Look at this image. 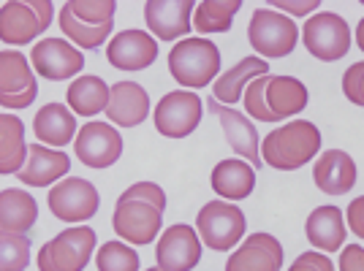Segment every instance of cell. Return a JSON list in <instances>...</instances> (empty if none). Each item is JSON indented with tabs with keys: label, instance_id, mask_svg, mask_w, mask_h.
Returning a JSON list of instances; mask_svg holds the SVG:
<instances>
[{
	"label": "cell",
	"instance_id": "1",
	"mask_svg": "<svg viewBox=\"0 0 364 271\" xmlns=\"http://www.w3.org/2000/svg\"><path fill=\"white\" fill-rule=\"evenodd\" d=\"M166 193L155 182H136L131 184L114 204L112 228L128 244H150L164 226Z\"/></svg>",
	"mask_w": 364,
	"mask_h": 271
},
{
	"label": "cell",
	"instance_id": "2",
	"mask_svg": "<svg viewBox=\"0 0 364 271\" xmlns=\"http://www.w3.org/2000/svg\"><path fill=\"white\" fill-rule=\"evenodd\" d=\"M245 111L256 122H283L307 106V87L294 76H258L245 90Z\"/></svg>",
	"mask_w": 364,
	"mask_h": 271
},
{
	"label": "cell",
	"instance_id": "3",
	"mask_svg": "<svg viewBox=\"0 0 364 271\" xmlns=\"http://www.w3.org/2000/svg\"><path fill=\"white\" fill-rule=\"evenodd\" d=\"M321 152V131L307 120L286 122L261 141V160L277 171H296Z\"/></svg>",
	"mask_w": 364,
	"mask_h": 271
},
{
	"label": "cell",
	"instance_id": "4",
	"mask_svg": "<svg viewBox=\"0 0 364 271\" xmlns=\"http://www.w3.org/2000/svg\"><path fill=\"white\" fill-rule=\"evenodd\" d=\"M168 71L182 87L201 90L220 71V52L210 38H182L168 52Z\"/></svg>",
	"mask_w": 364,
	"mask_h": 271
},
{
	"label": "cell",
	"instance_id": "5",
	"mask_svg": "<svg viewBox=\"0 0 364 271\" xmlns=\"http://www.w3.org/2000/svg\"><path fill=\"white\" fill-rule=\"evenodd\" d=\"M247 41L256 49V55L280 60L289 57L299 41L296 22L286 14H277L272 9H256L247 25Z\"/></svg>",
	"mask_w": 364,
	"mask_h": 271
},
{
	"label": "cell",
	"instance_id": "6",
	"mask_svg": "<svg viewBox=\"0 0 364 271\" xmlns=\"http://www.w3.org/2000/svg\"><path fill=\"white\" fill-rule=\"evenodd\" d=\"M95 250V231L76 226L60 231L38 250V271H85Z\"/></svg>",
	"mask_w": 364,
	"mask_h": 271
},
{
	"label": "cell",
	"instance_id": "7",
	"mask_svg": "<svg viewBox=\"0 0 364 271\" xmlns=\"http://www.w3.org/2000/svg\"><path fill=\"white\" fill-rule=\"evenodd\" d=\"M55 6L49 0H11L0 9V38L9 46L31 44L52 25Z\"/></svg>",
	"mask_w": 364,
	"mask_h": 271
},
{
	"label": "cell",
	"instance_id": "8",
	"mask_svg": "<svg viewBox=\"0 0 364 271\" xmlns=\"http://www.w3.org/2000/svg\"><path fill=\"white\" fill-rule=\"evenodd\" d=\"M302 41L313 57L323 62H334L346 57L350 49V31L348 22L334 11L313 14L302 28Z\"/></svg>",
	"mask_w": 364,
	"mask_h": 271
},
{
	"label": "cell",
	"instance_id": "9",
	"mask_svg": "<svg viewBox=\"0 0 364 271\" xmlns=\"http://www.w3.org/2000/svg\"><path fill=\"white\" fill-rule=\"evenodd\" d=\"M196 231L210 250L226 253L245 236V214L234 204L210 201L204 209L198 211Z\"/></svg>",
	"mask_w": 364,
	"mask_h": 271
},
{
	"label": "cell",
	"instance_id": "10",
	"mask_svg": "<svg viewBox=\"0 0 364 271\" xmlns=\"http://www.w3.org/2000/svg\"><path fill=\"white\" fill-rule=\"evenodd\" d=\"M201 122V98L191 90H174L155 106V128L166 138H185Z\"/></svg>",
	"mask_w": 364,
	"mask_h": 271
},
{
	"label": "cell",
	"instance_id": "11",
	"mask_svg": "<svg viewBox=\"0 0 364 271\" xmlns=\"http://www.w3.org/2000/svg\"><path fill=\"white\" fill-rule=\"evenodd\" d=\"M98 206H101L98 190L82 177H71L49 190V209L63 223H85L95 217Z\"/></svg>",
	"mask_w": 364,
	"mask_h": 271
},
{
	"label": "cell",
	"instance_id": "12",
	"mask_svg": "<svg viewBox=\"0 0 364 271\" xmlns=\"http://www.w3.org/2000/svg\"><path fill=\"white\" fill-rule=\"evenodd\" d=\"M76 157L87 168H109L120 160L122 136L109 122H85L74 141Z\"/></svg>",
	"mask_w": 364,
	"mask_h": 271
},
{
	"label": "cell",
	"instance_id": "13",
	"mask_svg": "<svg viewBox=\"0 0 364 271\" xmlns=\"http://www.w3.org/2000/svg\"><path fill=\"white\" fill-rule=\"evenodd\" d=\"M38 95V84L25 55L6 49L0 55V104L6 109H28Z\"/></svg>",
	"mask_w": 364,
	"mask_h": 271
},
{
	"label": "cell",
	"instance_id": "14",
	"mask_svg": "<svg viewBox=\"0 0 364 271\" xmlns=\"http://www.w3.org/2000/svg\"><path fill=\"white\" fill-rule=\"evenodd\" d=\"M207 109L220 122L228 147L237 152L242 160H247L250 166H261L264 160H261V138L256 133V125L247 120L242 111H237L234 106H223L220 101H213V98L207 101Z\"/></svg>",
	"mask_w": 364,
	"mask_h": 271
},
{
	"label": "cell",
	"instance_id": "15",
	"mask_svg": "<svg viewBox=\"0 0 364 271\" xmlns=\"http://www.w3.org/2000/svg\"><path fill=\"white\" fill-rule=\"evenodd\" d=\"M31 65L38 76L63 82V79H74L76 74H82L85 57H82V49H76L63 38H44L33 46Z\"/></svg>",
	"mask_w": 364,
	"mask_h": 271
},
{
	"label": "cell",
	"instance_id": "16",
	"mask_svg": "<svg viewBox=\"0 0 364 271\" xmlns=\"http://www.w3.org/2000/svg\"><path fill=\"white\" fill-rule=\"evenodd\" d=\"M158 266L164 271H191L201 260V241L191 226H171L158 241Z\"/></svg>",
	"mask_w": 364,
	"mask_h": 271
},
{
	"label": "cell",
	"instance_id": "17",
	"mask_svg": "<svg viewBox=\"0 0 364 271\" xmlns=\"http://www.w3.org/2000/svg\"><path fill=\"white\" fill-rule=\"evenodd\" d=\"M191 11H196L193 0H150L144 3V22L161 41H174L191 33Z\"/></svg>",
	"mask_w": 364,
	"mask_h": 271
},
{
	"label": "cell",
	"instance_id": "18",
	"mask_svg": "<svg viewBox=\"0 0 364 271\" xmlns=\"http://www.w3.org/2000/svg\"><path fill=\"white\" fill-rule=\"evenodd\" d=\"M158 57L155 38L144 31H122L107 46V60L120 71H144Z\"/></svg>",
	"mask_w": 364,
	"mask_h": 271
},
{
	"label": "cell",
	"instance_id": "19",
	"mask_svg": "<svg viewBox=\"0 0 364 271\" xmlns=\"http://www.w3.org/2000/svg\"><path fill=\"white\" fill-rule=\"evenodd\" d=\"M283 244L272 233H250L242 247L228 258L226 271H280Z\"/></svg>",
	"mask_w": 364,
	"mask_h": 271
},
{
	"label": "cell",
	"instance_id": "20",
	"mask_svg": "<svg viewBox=\"0 0 364 271\" xmlns=\"http://www.w3.org/2000/svg\"><path fill=\"white\" fill-rule=\"evenodd\" d=\"M150 114V95L136 82H117L112 87V98L107 106L109 122L120 128H136Z\"/></svg>",
	"mask_w": 364,
	"mask_h": 271
},
{
	"label": "cell",
	"instance_id": "21",
	"mask_svg": "<svg viewBox=\"0 0 364 271\" xmlns=\"http://www.w3.org/2000/svg\"><path fill=\"white\" fill-rule=\"evenodd\" d=\"M71 160L63 150H49L46 144L36 141L28 150V163L16 174V179L31 184V187H46L52 182H58L60 177L68 174Z\"/></svg>",
	"mask_w": 364,
	"mask_h": 271
},
{
	"label": "cell",
	"instance_id": "22",
	"mask_svg": "<svg viewBox=\"0 0 364 271\" xmlns=\"http://www.w3.org/2000/svg\"><path fill=\"white\" fill-rule=\"evenodd\" d=\"M313 179H316L321 193L343 196L356 184V163L348 152L326 150L313 166Z\"/></svg>",
	"mask_w": 364,
	"mask_h": 271
},
{
	"label": "cell",
	"instance_id": "23",
	"mask_svg": "<svg viewBox=\"0 0 364 271\" xmlns=\"http://www.w3.org/2000/svg\"><path fill=\"white\" fill-rule=\"evenodd\" d=\"M304 231H307V241L321 250V253H337L343 250L346 244V223H343V209L337 206H318V209L310 211L307 223H304Z\"/></svg>",
	"mask_w": 364,
	"mask_h": 271
},
{
	"label": "cell",
	"instance_id": "24",
	"mask_svg": "<svg viewBox=\"0 0 364 271\" xmlns=\"http://www.w3.org/2000/svg\"><path fill=\"white\" fill-rule=\"evenodd\" d=\"M210 182H213V190L218 196L228 198V201H242L256 187V171L247 160L228 157V160H220L213 168Z\"/></svg>",
	"mask_w": 364,
	"mask_h": 271
},
{
	"label": "cell",
	"instance_id": "25",
	"mask_svg": "<svg viewBox=\"0 0 364 271\" xmlns=\"http://www.w3.org/2000/svg\"><path fill=\"white\" fill-rule=\"evenodd\" d=\"M33 131L41 144L63 150L65 144H71V138H76V120L63 104H46L38 109L33 120Z\"/></svg>",
	"mask_w": 364,
	"mask_h": 271
},
{
	"label": "cell",
	"instance_id": "26",
	"mask_svg": "<svg viewBox=\"0 0 364 271\" xmlns=\"http://www.w3.org/2000/svg\"><path fill=\"white\" fill-rule=\"evenodd\" d=\"M267 74H269V62L267 60L245 57V60L237 62V65H234L231 71H226L220 79H215V84H213L215 101H220L223 106H234L245 95L247 84H250L253 79L267 76Z\"/></svg>",
	"mask_w": 364,
	"mask_h": 271
},
{
	"label": "cell",
	"instance_id": "27",
	"mask_svg": "<svg viewBox=\"0 0 364 271\" xmlns=\"http://www.w3.org/2000/svg\"><path fill=\"white\" fill-rule=\"evenodd\" d=\"M38 220V204L28 190L6 187L0 193V233H25Z\"/></svg>",
	"mask_w": 364,
	"mask_h": 271
},
{
	"label": "cell",
	"instance_id": "28",
	"mask_svg": "<svg viewBox=\"0 0 364 271\" xmlns=\"http://www.w3.org/2000/svg\"><path fill=\"white\" fill-rule=\"evenodd\" d=\"M109 98H112V87L101 76L74 79L68 84V92H65V101L79 117H95L98 111H107Z\"/></svg>",
	"mask_w": 364,
	"mask_h": 271
},
{
	"label": "cell",
	"instance_id": "29",
	"mask_svg": "<svg viewBox=\"0 0 364 271\" xmlns=\"http://www.w3.org/2000/svg\"><path fill=\"white\" fill-rule=\"evenodd\" d=\"M0 174H19L25 168V155L31 144H25V125L14 114L0 117Z\"/></svg>",
	"mask_w": 364,
	"mask_h": 271
},
{
	"label": "cell",
	"instance_id": "30",
	"mask_svg": "<svg viewBox=\"0 0 364 271\" xmlns=\"http://www.w3.org/2000/svg\"><path fill=\"white\" fill-rule=\"evenodd\" d=\"M240 6H242V0H201L193 11V28L204 35L228 33Z\"/></svg>",
	"mask_w": 364,
	"mask_h": 271
},
{
	"label": "cell",
	"instance_id": "31",
	"mask_svg": "<svg viewBox=\"0 0 364 271\" xmlns=\"http://www.w3.org/2000/svg\"><path fill=\"white\" fill-rule=\"evenodd\" d=\"M60 31L68 35L79 49H98L112 35V25H90L68 9V3L60 9Z\"/></svg>",
	"mask_w": 364,
	"mask_h": 271
},
{
	"label": "cell",
	"instance_id": "32",
	"mask_svg": "<svg viewBox=\"0 0 364 271\" xmlns=\"http://www.w3.org/2000/svg\"><path fill=\"white\" fill-rule=\"evenodd\" d=\"M98 271H139V253L125 241H107L95 253Z\"/></svg>",
	"mask_w": 364,
	"mask_h": 271
},
{
	"label": "cell",
	"instance_id": "33",
	"mask_svg": "<svg viewBox=\"0 0 364 271\" xmlns=\"http://www.w3.org/2000/svg\"><path fill=\"white\" fill-rule=\"evenodd\" d=\"M31 263V239L25 233H0V271H25Z\"/></svg>",
	"mask_w": 364,
	"mask_h": 271
},
{
	"label": "cell",
	"instance_id": "34",
	"mask_svg": "<svg viewBox=\"0 0 364 271\" xmlns=\"http://www.w3.org/2000/svg\"><path fill=\"white\" fill-rule=\"evenodd\" d=\"M343 92L350 104L364 106V60L353 62L343 76Z\"/></svg>",
	"mask_w": 364,
	"mask_h": 271
},
{
	"label": "cell",
	"instance_id": "35",
	"mask_svg": "<svg viewBox=\"0 0 364 271\" xmlns=\"http://www.w3.org/2000/svg\"><path fill=\"white\" fill-rule=\"evenodd\" d=\"M289 271H334V263L321 253H302L291 263Z\"/></svg>",
	"mask_w": 364,
	"mask_h": 271
},
{
	"label": "cell",
	"instance_id": "36",
	"mask_svg": "<svg viewBox=\"0 0 364 271\" xmlns=\"http://www.w3.org/2000/svg\"><path fill=\"white\" fill-rule=\"evenodd\" d=\"M340 271H364V247L348 244L340 253Z\"/></svg>",
	"mask_w": 364,
	"mask_h": 271
},
{
	"label": "cell",
	"instance_id": "37",
	"mask_svg": "<svg viewBox=\"0 0 364 271\" xmlns=\"http://www.w3.org/2000/svg\"><path fill=\"white\" fill-rule=\"evenodd\" d=\"M346 217H348L350 231H353L359 239H364V196H359L356 201H350Z\"/></svg>",
	"mask_w": 364,
	"mask_h": 271
},
{
	"label": "cell",
	"instance_id": "38",
	"mask_svg": "<svg viewBox=\"0 0 364 271\" xmlns=\"http://www.w3.org/2000/svg\"><path fill=\"white\" fill-rule=\"evenodd\" d=\"M318 3H277V9H283V11H296V14H302V11H313Z\"/></svg>",
	"mask_w": 364,
	"mask_h": 271
},
{
	"label": "cell",
	"instance_id": "39",
	"mask_svg": "<svg viewBox=\"0 0 364 271\" xmlns=\"http://www.w3.org/2000/svg\"><path fill=\"white\" fill-rule=\"evenodd\" d=\"M356 44H359V49L364 52V19L359 22V28H356Z\"/></svg>",
	"mask_w": 364,
	"mask_h": 271
},
{
	"label": "cell",
	"instance_id": "40",
	"mask_svg": "<svg viewBox=\"0 0 364 271\" xmlns=\"http://www.w3.org/2000/svg\"><path fill=\"white\" fill-rule=\"evenodd\" d=\"M147 271H164V269H161V266H155V269H147Z\"/></svg>",
	"mask_w": 364,
	"mask_h": 271
}]
</instances>
